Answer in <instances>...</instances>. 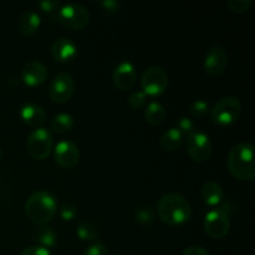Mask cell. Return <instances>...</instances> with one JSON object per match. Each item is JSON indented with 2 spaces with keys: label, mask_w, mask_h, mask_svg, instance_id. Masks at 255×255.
<instances>
[{
  "label": "cell",
  "mask_w": 255,
  "mask_h": 255,
  "mask_svg": "<svg viewBox=\"0 0 255 255\" xmlns=\"http://www.w3.org/2000/svg\"><path fill=\"white\" fill-rule=\"evenodd\" d=\"M157 214L169 226H182L191 219L192 207L182 194L167 193L157 203Z\"/></svg>",
  "instance_id": "cell-1"
},
{
  "label": "cell",
  "mask_w": 255,
  "mask_h": 255,
  "mask_svg": "<svg viewBox=\"0 0 255 255\" xmlns=\"http://www.w3.org/2000/svg\"><path fill=\"white\" fill-rule=\"evenodd\" d=\"M227 166L234 178L239 181H253L255 178L254 147L248 142H242L231 149Z\"/></svg>",
  "instance_id": "cell-2"
},
{
  "label": "cell",
  "mask_w": 255,
  "mask_h": 255,
  "mask_svg": "<svg viewBox=\"0 0 255 255\" xmlns=\"http://www.w3.org/2000/svg\"><path fill=\"white\" fill-rule=\"evenodd\" d=\"M57 212L56 197L47 191H37L27 198L25 214L37 226H46Z\"/></svg>",
  "instance_id": "cell-3"
},
{
  "label": "cell",
  "mask_w": 255,
  "mask_h": 255,
  "mask_svg": "<svg viewBox=\"0 0 255 255\" xmlns=\"http://www.w3.org/2000/svg\"><path fill=\"white\" fill-rule=\"evenodd\" d=\"M241 112V101L234 96H227L214 105L211 110V117L218 126H231L239 119Z\"/></svg>",
  "instance_id": "cell-4"
},
{
  "label": "cell",
  "mask_w": 255,
  "mask_h": 255,
  "mask_svg": "<svg viewBox=\"0 0 255 255\" xmlns=\"http://www.w3.org/2000/svg\"><path fill=\"white\" fill-rule=\"evenodd\" d=\"M56 19L66 29L81 30L89 24L90 14L84 5L72 2V4L60 6Z\"/></svg>",
  "instance_id": "cell-5"
},
{
  "label": "cell",
  "mask_w": 255,
  "mask_h": 255,
  "mask_svg": "<svg viewBox=\"0 0 255 255\" xmlns=\"http://www.w3.org/2000/svg\"><path fill=\"white\" fill-rule=\"evenodd\" d=\"M26 146L27 151L32 158L44 161L50 156L52 147H54L51 132L46 128H42V127L34 129L27 137Z\"/></svg>",
  "instance_id": "cell-6"
},
{
  "label": "cell",
  "mask_w": 255,
  "mask_h": 255,
  "mask_svg": "<svg viewBox=\"0 0 255 255\" xmlns=\"http://www.w3.org/2000/svg\"><path fill=\"white\" fill-rule=\"evenodd\" d=\"M142 90L147 97H156L163 94L168 86V75L158 66L148 67L142 75Z\"/></svg>",
  "instance_id": "cell-7"
},
{
  "label": "cell",
  "mask_w": 255,
  "mask_h": 255,
  "mask_svg": "<svg viewBox=\"0 0 255 255\" xmlns=\"http://www.w3.org/2000/svg\"><path fill=\"white\" fill-rule=\"evenodd\" d=\"M229 214L223 208H213L204 217V231L211 238L222 239L229 233Z\"/></svg>",
  "instance_id": "cell-8"
},
{
  "label": "cell",
  "mask_w": 255,
  "mask_h": 255,
  "mask_svg": "<svg viewBox=\"0 0 255 255\" xmlns=\"http://www.w3.org/2000/svg\"><path fill=\"white\" fill-rule=\"evenodd\" d=\"M187 152L193 161L206 162L212 154V142L206 133L194 129L187 136Z\"/></svg>",
  "instance_id": "cell-9"
},
{
  "label": "cell",
  "mask_w": 255,
  "mask_h": 255,
  "mask_svg": "<svg viewBox=\"0 0 255 255\" xmlns=\"http://www.w3.org/2000/svg\"><path fill=\"white\" fill-rule=\"evenodd\" d=\"M75 91V82L66 72L56 75L49 86V96L55 104H65L71 99Z\"/></svg>",
  "instance_id": "cell-10"
},
{
  "label": "cell",
  "mask_w": 255,
  "mask_h": 255,
  "mask_svg": "<svg viewBox=\"0 0 255 255\" xmlns=\"http://www.w3.org/2000/svg\"><path fill=\"white\" fill-rule=\"evenodd\" d=\"M227 64H228V55L223 46L214 45V46L209 47L203 61V69L207 75L219 76L226 71Z\"/></svg>",
  "instance_id": "cell-11"
},
{
  "label": "cell",
  "mask_w": 255,
  "mask_h": 255,
  "mask_svg": "<svg viewBox=\"0 0 255 255\" xmlns=\"http://www.w3.org/2000/svg\"><path fill=\"white\" fill-rule=\"evenodd\" d=\"M54 158L57 166L65 169H71L79 163V148L74 142L69 141V139H62L55 146Z\"/></svg>",
  "instance_id": "cell-12"
},
{
  "label": "cell",
  "mask_w": 255,
  "mask_h": 255,
  "mask_svg": "<svg viewBox=\"0 0 255 255\" xmlns=\"http://www.w3.org/2000/svg\"><path fill=\"white\" fill-rule=\"evenodd\" d=\"M136 69L131 61H121L114 70L112 81L115 87L120 91H127L131 89L136 82Z\"/></svg>",
  "instance_id": "cell-13"
},
{
  "label": "cell",
  "mask_w": 255,
  "mask_h": 255,
  "mask_svg": "<svg viewBox=\"0 0 255 255\" xmlns=\"http://www.w3.org/2000/svg\"><path fill=\"white\" fill-rule=\"evenodd\" d=\"M21 79L26 86L36 87L44 84L47 79V69L40 61H30L24 66Z\"/></svg>",
  "instance_id": "cell-14"
},
{
  "label": "cell",
  "mask_w": 255,
  "mask_h": 255,
  "mask_svg": "<svg viewBox=\"0 0 255 255\" xmlns=\"http://www.w3.org/2000/svg\"><path fill=\"white\" fill-rule=\"evenodd\" d=\"M77 54V47L74 42L70 39H57L54 41L51 46V55L57 62L61 64H66V62L71 61Z\"/></svg>",
  "instance_id": "cell-15"
},
{
  "label": "cell",
  "mask_w": 255,
  "mask_h": 255,
  "mask_svg": "<svg viewBox=\"0 0 255 255\" xmlns=\"http://www.w3.org/2000/svg\"><path fill=\"white\" fill-rule=\"evenodd\" d=\"M20 119L25 125L39 128L46 121V112L36 104H26L20 110Z\"/></svg>",
  "instance_id": "cell-16"
},
{
  "label": "cell",
  "mask_w": 255,
  "mask_h": 255,
  "mask_svg": "<svg viewBox=\"0 0 255 255\" xmlns=\"http://www.w3.org/2000/svg\"><path fill=\"white\" fill-rule=\"evenodd\" d=\"M201 196L207 206L216 207L223 201V188L217 182H206L201 189Z\"/></svg>",
  "instance_id": "cell-17"
},
{
  "label": "cell",
  "mask_w": 255,
  "mask_h": 255,
  "mask_svg": "<svg viewBox=\"0 0 255 255\" xmlns=\"http://www.w3.org/2000/svg\"><path fill=\"white\" fill-rule=\"evenodd\" d=\"M41 25V19L40 15L35 11H25L20 16L19 20V29L20 32L25 36H32L36 34Z\"/></svg>",
  "instance_id": "cell-18"
},
{
  "label": "cell",
  "mask_w": 255,
  "mask_h": 255,
  "mask_svg": "<svg viewBox=\"0 0 255 255\" xmlns=\"http://www.w3.org/2000/svg\"><path fill=\"white\" fill-rule=\"evenodd\" d=\"M182 143H183V134L176 127L168 128L161 137V147L167 152L177 151Z\"/></svg>",
  "instance_id": "cell-19"
},
{
  "label": "cell",
  "mask_w": 255,
  "mask_h": 255,
  "mask_svg": "<svg viewBox=\"0 0 255 255\" xmlns=\"http://www.w3.org/2000/svg\"><path fill=\"white\" fill-rule=\"evenodd\" d=\"M34 239L36 241L37 246L42 248H54L56 246L57 236L54 232V229L47 226H39V228L35 231Z\"/></svg>",
  "instance_id": "cell-20"
},
{
  "label": "cell",
  "mask_w": 255,
  "mask_h": 255,
  "mask_svg": "<svg viewBox=\"0 0 255 255\" xmlns=\"http://www.w3.org/2000/svg\"><path fill=\"white\" fill-rule=\"evenodd\" d=\"M144 117H146L148 124L158 126V125L163 124V121L166 120V110L159 102L152 101L147 105Z\"/></svg>",
  "instance_id": "cell-21"
},
{
  "label": "cell",
  "mask_w": 255,
  "mask_h": 255,
  "mask_svg": "<svg viewBox=\"0 0 255 255\" xmlns=\"http://www.w3.org/2000/svg\"><path fill=\"white\" fill-rule=\"evenodd\" d=\"M74 127V117L69 114H59L51 122V128L55 133H66Z\"/></svg>",
  "instance_id": "cell-22"
},
{
  "label": "cell",
  "mask_w": 255,
  "mask_h": 255,
  "mask_svg": "<svg viewBox=\"0 0 255 255\" xmlns=\"http://www.w3.org/2000/svg\"><path fill=\"white\" fill-rule=\"evenodd\" d=\"M76 234L82 242H95L99 238L97 228L90 222H81L76 228Z\"/></svg>",
  "instance_id": "cell-23"
},
{
  "label": "cell",
  "mask_w": 255,
  "mask_h": 255,
  "mask_svg": "<svg viewBox=\"0 0 255 255\" xmlns=\"http://www.w3.org/2000/svg\"><path fill=\"white\" fill-rule=\"evenodd\" d=\"M134 219L141 226H151L156 221V212L149 207H141L134 213Z\"/></svg>",
  "instance_id": "cell-24"
},
{
  "label": "cell",
  "mask_w": 255,
  "mask_h": 255,
  "mask_svg": "<svg viewBox=\"0 0 255 255\" xmlns=\"http://www.w3.org/2000/svg\"><path fill=\"white\" fill-rule=\"evenodd\" d=\"M253 5V1L252 0H229L227 2V6L231 10L233 14L242 15L244 12L248 11L251 9V6Z\"/></svg>",
  "instance_id": "cell-25"
},
{
  "label": "cell",
  "mask_w": 255,
  "mask_h": 255,
  "mask_svg": "<svg viewBox=\"0 0 255 255\" xmlns=\"http://www.w3.org/2000/svg\"><path fill=\"white\" fill-rule=\"evenodd\" d=\"M189 111L193 116L198 117V119H202V117L206 116L209 111V106L204 100H196L191 104V107H189Z\"/></svg>",
  "instance_id": "cell-26"
},
{
  "label": "cell",
  "mask_w": 255,
  "mask_h": 255,
  "mask_svg": "<svg viewBox=\"0 0 255 255\" xmlns=\"http://www.w3.org/2000/svg\"><path fill=\"white\" fill-rule=\"evenodd\" d=\"M147 96L142 91H136L128 97V105L134 110H139L146 104Z\"/></svg>",
  "instance_id": "cell-27"
},
{
  "label": "cell",
  "mask_w": 255,
  "mask_h": 255,
  "mask_svg": "<svg viewBox=\"0 0 255 255\" xmlns=\"http://www.w3.org/2000/svg\"><path fill=\"white\" fill-rule=\"evenodd\" d=\"M176 128L178 129L183 136L184 134L188 136V134H191L192 132L194 131V124L191 119H188V117H179L178 121H177Z\"/></svg>",
  "instance_id": "cell-28"
},
{
  "label": "cell",
  "mask_w": 255,
  "mask_h": 255,
  "mask_svg": "<svg viewBox=\"0 0 255 255\" xmlns=\"http://www.w3.org/2000/svg\"><path fill=\"white\" fill-rule=\"evenodd\" d=\"M60 216L65 222H71L77 216V208L71 203H64L60 208Z\"/></svg>",
  "instance_id": "cell-29"
},
{
  "label": "cell",
  "mask_w": 255,
  "mask_h": 255,
  "mask_svg": "<svg viewBox=\"0 0 255 255\" xmlns=\"http://www.w3.org/2000/svg\"><path fill=\"white\" fill-rule=\"evenodd\" d=\"M37 5H39L42 11L47 12V14L59 11L60 9V2L56 1V0H42V1L37 2Z\"/></svg>",
  "instance_id": "cell-30"
},
{
  "label": "cell",
  "mask_w": 255,
  "mask_h": 255,
  "mask_svg": "<svg viewBox=\"0 0 255 255\" xmlns=\"http://www.w3.org/2000/svg\"><path fill=\"white\" fill-rule=\"evenodd\" d=\"M20 255H51V253H50L49 249L42 248V247L35 244V246L26 247Z\"/></svg>",
  "instance_id": "cell-31"
},
{
  "label": "cell",
  "mask_w": 255,
  "mask_h": 255,
  "mask_svg": "<svg viewBox=\"0 0 255 255\" xmlns=\"http://www.w3.org/2000/svg\"><path fill=\"white\" fill-rule=\"evenodd\" d=\"M84 255H109V252L102 243H94L86 249Z\"/></svg>",
  "instance_id": "cell-32"
},
{
  "label": "cell",
  "mask_w": 255,
  "mask_h": 255,
  "mask_svg": "<svg viewBox=\"0 0 255 255\" xmlns=\"http://www.w3.org/2000/svg\"><path fill=\"white\" fill-rule=\"evenodd\" d=\"M182 255H211V254H209L206 249L202 248V247L193 246V247H189V248L184 249Z\"/></svg>",
  "instance_id": "cell-33"
},
{
  "label": "cell",
  "mask_w": 255,
  "mask_h": 255,
  "mask_svg": "<svg viewBox=\"0 0 255 255\" xmlns=\"http://www.w3.org/2000/svg\"><path fill=\"white\" fill-rule=\"evenodd\" d=\"M100 4H101V6H104V9L106 11L115 12L120 9V2L115 1V0H106V1H102Z\"/></svg>",
  "instance_id": "cell-34"
},
{
  "label": "cell",
  "mask_w": 255,
  "mask_h": 255,
  "mask_svg": "<svg viewBox=\"0 0 255 255\" xmlns=\"http://www.w3.org/2000/svg\"><path fill=\"white\" fill-rule=\"evenodd\" d=\"M0 159H1V149H0Z\"/></svg>",
  "instance_id": "cell-35"
},
{
  "label": "cell",
  "mask_w": 255,
  "mask_h": 255,
  "mask_svg": "<svg viewBox=\"0 0 255 255\" xmlns=\"http://www.w3.org/2000/svg\"><path fill=\"white\" fill-rule=\"evenodd\" d=\"M116 255H121V254H116Z\"/></svg>",
  "instance_id": "cell-36"
}]
</instances>
